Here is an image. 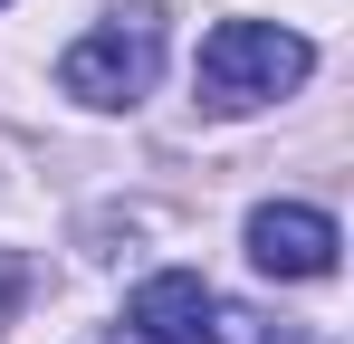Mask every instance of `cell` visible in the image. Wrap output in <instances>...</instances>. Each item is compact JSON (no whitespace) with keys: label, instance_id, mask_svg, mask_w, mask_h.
Instances as JSON below:
<instances>
[{"label":"cell","instance_id":"cell-1","mask_svg":"<svg viewBox=\"0 0 354 344\" xmlns=\"http://www.w3.org/2000/svg\"><path fill=\"white\" fill-rule=\"evenodd\" d=\"M306 67H316V48L297 29H278V19H221L201 39L192 86H201L211 115H249V106H278L288 86H306Z\"/></svg>","mask_w":354,"mask_h":344},{"label":"cell","instance_id":"cell-2","mask_svg":"<svg viewBox=\"0 0 354 344\" xmlns=\"http://www.w3.org/2000/svg\"><path fill=\"white\" fill-rule=\"evenodd\" d=\"M153 77H163V10H115L58 57V86L77 106H134Z\"/></svg>","mask_w":354,"mask_h":344},{"label":"cell","instance_id":"cell-3","mask_svg":"<svg viewBox=\"0 0 354 344\" xmlns=\"http://www.w3.org/2000/svg\"><path fill=\"white\" fill-rule=\"evenodd\" d=\"M335 249H345L335 220L306 211V201H259V211H249V258H259L268 278H326Z\"/></svg>","mask_w":354,"mask_h":344},{"label":"cell","instance_id":"cell-4","mask_svg":"<svg viewBox=\"0 0 354 344\" xmlns=\"http://www.w3.org/2000/svg\"><path fill=\"white\" fill-rule=\"evenodd\" d=\"M124 335H134V344H211V335H221V296L192 278V268H163V278L134 287Z\"/></svg>","mask_w":354,"mask_h":344},{"label":"cell","instance_id":"cell-5","mask_svg":"<svg viewBox=\"0 0 354 344\" xmlns=\"http://www.w3.org/2000/svg\"><path fill=\"white\" fill-rule=\"evenodd\" d=\"M115 344H134V335H115Z\"/></svg>","mask_w":354,"mask_h":344}]
</instances>
